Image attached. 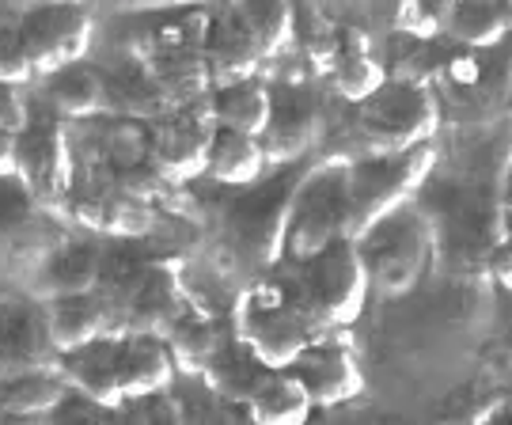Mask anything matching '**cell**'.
<instances>
[{"label":"cell","mask_w":512,"mask_h":425,"mask_svg":"<svg viewBox=\"0 0 512 425\" xmlns=\"http://www.w3.org/2000/svg\"><path fill=\"white\" fill-rule=\"evenodd\" d=\"M99 274H103V251L92 240H61L31 270L27 278V293L38 304L50 300H65V296H88L99 289Z\"/></svg>","instance_id":"e0dca14e"},{"label":"cell","mask_w":512,"mask_h":425,"mask_svg":"<svg viewBox=\"0 0 512 425\" xmlns=\"http://www.w3.org/2000/svg\"><path fill=\"white\" fill-rule=\"evenodd\" d=\"M190 293H186L183 266L175 262H152L148 266L141 289L129 296V304L118 312V334H133V338H160L186 315Z\"/></svg>","instance_id":"5bb4252c"},{"label":"cell","mask_w":512,"mask_h":425,"mask_svg":"<svg viewBox=\"0 0 512 425\" xmlns=\"http://www.w3.org/2000/svg\"><path fill=\"white\" fill-rule=\"evenodd\" d=\"M4 175H16V137L0 133V179Z\"/></svg>","instance_id":"b9f144b4"},{"label":"cell","mask_w":512,"mask_h":425,"mask_svg":"<svg viewBox=\"0 0 512 425\" xmlns=\"http://www.w3.org/2000/svg\"><path fill=\"white\" fill-rule=\"evenodd\" d=\"M232 342V323H224L220 315L202 312V308H186V315L167 331L164 346L175 361V369L186 376H202L209 361Z\"/></svg>","instance_id":"cb8c5ba5"},{"label":"cell","mask_w":512,"mask_h":425,"mask_svg":"<svg viewBox=\"0 0 512 425\" xmlns=\"http://www.w3.org/2000/svg\"><path fill=\"white\" fill-rule=\"evenodd\" d=\"M205 65L213 76V88L239 84V80H255V73L266 65L258 38L251 35L247 19L239 12V4L220 8L209 19V38H205Z\"/></svg>","instance_id":"d6986e66"},{"label":"cell","mask_w":512,"mask_h":425,"mask_svg":"<svg viewBox=\"0 0 512 425\" xmlns=\"http://www.w3.org/2000/svg\"><path fill=\"white\" fill-rule=\"evenodd\" d=\"M509 224H512V179H509Z\"/></svg>","instance_id":"f6af8a7d"},{"label":"cell","mask_w":512,"mask_h":425,"mask_svg":"<svg viewBox=\"0 0 512 425\" xmlns=\"http://www.w3.org/2000/svg\"><path fill=\"white\" fill-rule=\"evenodd\" d=\"M103 80H107V111L114 118L156 126L171 111L164 88L156 84L145 57H122L118 65L103 69Z\"/></svg>","instance_id":"ffe728a7"},{"label":"cell","mask_w":512,"mask_h":425,"mask_svg":"<svg viewBox=\"0 0 512 425\" xmlns=\"http://www.w3.org/2000/svg\"><path fill=\"white\" fill-rule=\"evenodd\" d=\"M209 111H213L220 130H236L262 141V133L270 126V114H274V92L258 76L239 80V84H224L209 95Z\"/></svg>","instance_id":"484cf974"},{"label":"cell","mask_w":512,"mask_h":425,"mask_svg":"<svg viewBox=\"0 0 512 425\" xmlns=\"http://www.w3.org/2000/svg\"><path fill=\"white\" fill-rule=\"evenodd\" d=\"M31 107H27V99L19 95V88H8V84H0V133H8V137H19V133L31 126Z\"/></svg>","instance_id":"f35d334b"},{"label":"cell","mask_w":512,"mask_h":425,"mask_svg":"<svg viewBox=\"0 0 512 425\" xmlns=\"http://www.w3.org/2000/svg\"><path fill=\"white\" fill-rule=\"evenodd\" d=\"M323 130H327V114H323L319 95L304 84H281L274 92L270 126L262 133L266 160L274 167L300 164L311 148L323 141Z\"/></svg>","instance_id":"4fadbf2b"},{"label":"cell","mask_w":512,"mask_h":425,"mask_svg":"<svg viewBox=\"0 0 512 425\" xmlns=\"http://www.w3.org/2000/svg\"><path fill=\"white\" fill-rule=\"evenodd\" d=\"M433 167H437V145L349 160V240H361L391 213L414 202Z\"/></svg>","instance_id":"3957f363"},{"label":"cell","mask_w":512,"mask_h":425,"mask_svg":"<svg viewBox=\"0 0 512 425\" xmlns=\"http://www.w3.org/2000/svg\"><path fill=\"white\" fill-rule=\"evenodd\" d=\"M16 179L46 213H54L73 198L76 160L65 122L54 111L35 114L31 126L16 137Z\"/></svg>","instance_id":"9c48e42d"},{"label":"cell","mask_w":512,"mask_h":425,"mask_svg":"<svg viewBox=\"0 0 512 425\" xmlns=\"http://www.w3.org/2000/svg\"><path fill=\"white\" fill-rule=\"evenodd\" d=\"M61 353L50 342L46 308L38 300H4L0 304V384L23 372L57 369Z\"/></svg>","instance_id":"9a60e30c"},{"label":"cell","mask_w":512,"mask_h":425,"mask_svg":"<svg viewBox=\"0 0 512 425\" xmlns=\"http://www.w3.org/2000/svg\"><path fill=\"white\" fill-rule=\"evenodd\" d=\"M232 334L255 353L266 369L289 372L296 357L323 342L319 323L311 319L304 300L296 296L293 281L266 278L247 285L232 304Z\"/></svg>","instance_id":"6da1fadb"},{"label":"cell","mask_w":512,"mask_h":425,"mask_svg":"<svg viewBox=\"0 0 512 425\" xmlns=\"http://www.w3.org/2000/svg\"><path fill=\"white\" fill-rule=\"evenodd\" d=\"M289 372L304 384L315 407H342L365 391V372L357 365V357L342 342H327V338L300 353Z\"/></svg>","instance_id":"ac0fdd59"},{"label":"cell","mask_w":512,"mask_h":425,"mask_svg":"<svg viewBox=\"0 0 512 425\" xmlns=\"http://www.w3.org/2000/svg\"><path fill=\"white\" fill-rule=\"evenodd\" d=\"M338 240H349V160L327 156L300 175L285 255L308 262Z\"/></svg>","instance_id":"8992f818"},{"label":"cell","mask_w":512,"mask_h":425,"mask_svg":"<svg viewBox=\"0 0 512 425\" xmlns=\"http://www.w3.org/2000/svg\"><path fill=\"white\" fill-rule=\"evenodd\" d=\"M251 35L262 46L266 61H281L296 50V8L285 0H258V4H239Z\"/></svg>","instance_id":"836d02e7"},{"label":"cell","mask_w":512,"mask_h":425,"mask_svg":"<svg viewBox=\"0 0 512 425\" xmlns=\"http://www.w3.org/2000/svg\"><path fill=\"white\" fill-rule=\"evenodd\" d=\"M69 209L84 228L110 240H145L156 228V209L114 183V171L107 164L103 171H95V164L88 167V175L73 186Z\"/></svg>","instance_id":"8fae6325"},{"label":"cell","mask_w":512,"mask_h":425,"mask_svg":"<svg viewBox=\"0 0 512 425\" xmlns=\"http://www.w3.org/2000/svg\"><path fill=\"white\" fill-rule=\"evenodd\" d=\"M0 425H50V418H19V414L0 410Z\"/></svg>","instance_id":"ee69618b"},{"label":"cell","mask_w":512,"mask_h":425,"mask_svg":"<svg viewBox=\"0 0 512 425\" xmlns=\"http://www.w3.org/2000/svg\"><path fill=\"white\" fill-rule=\"evenodd\" d=\"M444 425H463V422H444Z\"/></svg>","instance_id":"7dc6e473"},{"label":"cell","mask_w":512,"mask_h":425,"mask_svg":"<svg viewBox=\"0 0 512 425\" xmlns=\"http://www.w3.org/2000/svg\"><path fill=\"white\" fill-rule=\"evenodd\" d=\"M395 31L406 38H437L444 31V19H440V8H429V4H403L399 12H395Z\"/></svg>","instance_id":"74e56055"},{"label":"cell","mask_w":512,"mask_h":425,"mask_svg":"<svg viewBox=\"0 0 512 425\" xmlns=\"http://www.w3.org/2000/svg\"><path fill=\"white\" fill-rule=\"evenodd\" d=\"M46 308V327H50V342L61 357L92 346L99 338H110L118 334L114 327V312L103 304L99 293L88 296H65V300H50L42 304Z\"/></svg>","instance_id":"44dd1931"},{"label":"cell","mask_w":512,"mask_h":425,"mask_svg":"<svg viewBox=\"0 0 512 425\" xmlns=\"http://www.w3.org/2000/svg\"><path fill=\"white\" fill-rule=\"evenodd\" d=\"M217 118L209 111V99L205 103H190V107H175L167 111L152 130V160L164 171V179L171 186L190 183L205 175L209 167V152L217 141Z\"/></svg>","instance_id":"7c38bea8"},{"label":"cell","mask_w":512,"mask_h":425,"mask_svg":"<svg viewBox=\"0 0 512 425\" xmlns=\"http://www.w3.org/2000/svg\"><path fill=\"white\" fill-rule=\"evenodd\" d=\"M266 372H274V369H266L255 353L247 350L236 334H232V342L209 361V369L202 372V380H205V388L213 391V395H220V399H228V403H251L255 388L266 380Z\"/></svg>","instance_id":"f1b7e54d"},{"label":"cell","mask_w":512,"mask_h":425,"mask_svg":"<svg viewBox=\"0 0 512 425\" xmlns=\"http://www.w3.org/2000/svg\"><path fill=\"white\" fill-rule=\"evenodd\" d=\"M27 54L35 65V76H54L61 69L84 65V57L92 50L95 19L88 8L80 4H42V8H27L16 19Z\"/></svg>","instance_id":"30bf717a"},{"label":"cell","mask_w":512,"mask_h":425,"mask_svg":"<svg viewBox=\"0 0 512 425\" xmlns=\"http://www.w3.org/2000/svg\"><path fill=\"white\" fill-rule=\"evenodd\" d=\"M50 425H122V418H118V410L69 391V399L50 414Z\"/></svg>","instance_id":"8d00e7d4"},{"label":"cell","mask_w":512,"mask_h":425,"mask_svg":"<svg viewBox=\"0 0 512 425\" xmlns=\"http://www.w3.org/2000/svg\"><path fill=\"white\" fill-rule=\"evenodd\" d=\"M27 80H35V65L27 54L23 31H19V23H0V84L19 88Z\"/></svg>","instance_id":"e575fe53"},{"label":"cell","mask_w":512,"mask_h":425,"mask_svg":"<svg viewBox=\"0 0 512 425\" xmlns=\"http://www.w3.org/2000/svg\"><path fill=\"white\" fill-rule=\"evenodd\" d=\"M247 407L255 425H308L315 403L293 372H266Z\"/></svg>","instance_id":"f546056e"},{"label":"cell","mask_w":512,"mask_h":425,"mask_svg":"<svg viewBox=\"0 0 512 425\" xmlns=\"http://www.w3.org/2000/svg\"><path fill=\"white\" fill-rule=\"evenodd\" d=\"M266 164L270 160H266V148H262L258 137H247V133H236V130H217L205 175L220 186L247 190L258 179H266Z\"/></svg>","instance_id":"83f0119b"},{"label":"cell","mask_w":512,"mask_h":425,"mask_svg":"<svg viewBox=\"0 0 512 425\" xmlns=\"http://www.w3.org/2000/svg\"><path fill=\"white\" fill-rule=\"evenodd\" d=\"M61 240H50L46 209L31 198V190L16 175L0 179V259L31 266L46 259Z\"/></svg>","instance_id":"2e32d148"},{"label":"cell","mask_w":512,"mask_h":425,"mask_svg":"<svg viewBox=\"0 0 512 425\" xmlns=\"http://www.w3.org/2000/svg\"><path fill=\"white\" fill-rule=\"evenodd\" d=\"M300 175L304 171H296V167H281L277 175L258 179L255 186H247L239 198L228 202L224 217H220V232L247 266L266 270L285 255Z\"/></svg>","instance_id":"7a4b0ae2"},{"label":"cell","mask_w":512,"mask_h":425,"mask_svg":"<svg viewBox=\"0 0 512 425\" xmlns=\"http://www.w3.org/2000/svg\"><path fill=\"white\" fill-rule=\"evenodd\" d=\"M126 425H183V410H179L175 388L126 403Z\"/></svg>","instance_id":"d590c367"},{"label":"cell","mask_w":512,"mask_h":425,"mask_svg":"<svg viewBox=\"0 0 512 425\" xmlns=\"http://www.w3.org/2000/svg\"><path fill=\"white\" fill-rule=\"evenodd\" d=\"M296 57L311 76H330L342 57V27L315 4L296 8Z\"/></svg>","instance_id":"1f68e13d"},{"label":"cell","mask_w":512,"mask_h":425,"mask_svg":"<svg viewBox=\"0 0 512 425\" xmlns=\"http://www.w3.org/2000/svg\"><path fill=\"white\" fill-rule=\"evenodd\" d=\"M175 388V361L160 338H133L122 334L118 342V391L122 407L156 391Z\"/></svg>","instance_id":"7402d4cb"},{"label":"cell","mask_w":512,"mask_h":425,"mask_svg":"<svg viewBox=\"0 0 512 425\" xmlns=\"http://www.w3.org/2000/svg\"><path fill=\"white\" fill-rule=\"evenodd\" d=\"M494 278L512 289V243H497L494 247Z\"/></svg>","instance_id":"60d3db41"},{"label":"cell","mask_w":512,"mask_h":425,"mask_svg":"<svg viewBox=\"0 0 512 425\" xmlns=\"http://www.w3.org/2000/svg\"><path fill=\"white\" fill-rule=\"evenodd\" d=\"M433 243H437V224L421 205L410 202L376 224L372 232H365L357 247L368 266V281L384 296H403L425 274Z\"/></svg>","instance_id":"52a82bcc"},{"label":"cell","mask_w":512,"mask_h":425,"mask_svg":"<svg viewBox=\"0 0 512 425\" xmlns=\"http://www.w3.org/2000/svg\"><path fill=\"white\" fill-rule=\"evenodd\" d=\"M46 99H50L57 118L88 122V118L110 114L103 69H92V65H73V69H61V73L46 76Z\"/></svg>","instance_id":"4316f807"},{"label":"cell","mask_w":512,"mask_h":425,"mask_svg":"<svg viewBox=\"0 0 512 425\" xmlns=\"http://www.w3.org/2000/svg\"><path fill=\"white\" fill-rule=\"evenodd\" d=\"M368 266L361 259L357 240H338L315 259L300 262L293 278L296 296L304 300L319 331H342L357 323L368 300Z\"/></svg>","instance_id":"5b68a950"},{"label":"cell","mask_w":512,"mask_h":425,"mask_svg":"<svg viewBox=\"0 0 512 425\" xmlns=\"http://www.w3.org/2000/svg\"><path fill=\"white\" fill-rule=\"evenodd\" d=\"M467 425H512V391H501L490 399V407L478 414L475 422Z\"/></svg>","instance_id":"ab89813d"},{"label":"cell","mask_w":512,"mask_h":425,"mask_svg":"<svg viewBox=\"0 0 512 425\" xmlns=\"http://www.w3.org/2000/svg\"><path fill=\"white\" fill-rule=\"evenodd\" d=\"M118 342H122V334L99 338L92 346L61 357V365H57L76 395H88V399H95V403H103L110 410H122V391H118Z\"/></svg>","instance_id":"603a6c76"},{"label":"cell","mask_w":512,"mask_h":425,"mask_svg":"<svg viewBox=\"0 0 512 425\" xmlns=\"http://www.w3.org/2000/svg\"><path fill=\"white\" fill-rule=\"evenodd\" d=\"M440 103L425 80H387L368 103L353 111V130L368 156H395L418 145H433Z\"/></svg>","instance_id":"277c9868"},{"label":"cell","mask_w":512,"mask_h":425,"mask_svg":"<svg viewBox=\"0 0 512 425\" xmlns=\"http://www.w3.org/2000/svg\"><path fill=\"white\" fill-rule=\"evenodd\" d=\"M387 84V73L380 57L372 54V42L361 27H342V57L330 73V88L342 95L346 103L361 107Z\"/></svg>","instance_id":"d4e9b609"},{"label":"cell","mask_w":512,"mask_h":425,"mask_svg":"<svg viewBox=\"0 0 512 425\" xmlns=\"http://www.w3.org/2000/svg\"><path fill=\"white\" fill-rule=\"evenodd\" d=\"M69 380L61 369L23 372L0 384V410L19 414V418H50L65 399H69Z\"/></svg>","instance_id":"4dcf8cb0"},{"label":"cell","mask_w":512,"mask_h":425,"mask_svg":"<svg viewBox=\"0 0 512 425\" xmlns=\"http://www.w3.org/2000/svg\"><path fill=\"white\" fill-rule=\"evenodd\" d=\"M509 365H512V338H509Z\"/></svg>","instance_id":"bcb514c9"},{"label":"cell","mask_w":512,"mask_h":425,"mask_svg":"<svg viewBox=\"0 0 512 425\" xmlns=\"http://www.w3.org/2000/svg\"><path fill=\"white\" fill-rule=\"evenodd\" d=\"M213 12H186V16L160 23L145 46V61L156 84L164 88L171 111L205 103L213 95V76L205 65V38H209Z\"/></svg>","instance_id":"ba28073f"},{"label":"cell","mask_w":512,"mask_h":425,"mask_svg":"<svg viewBox=\"0 0 512 425\" xmlns=\"http://www.w3.org/2000/svg\"><path fill=\"white\" fill-rule=\"evenodd\" d=\"M448 69H452V76H456L459 84H475V80H478V61H475V57H452V65H448Z\"/></svg>","instance_id":"7bdbcfd3"},{"label":"cell","mask_w":512,"mask_h":425,"mask_svg":"<svg viewBox=\"0 0 512 425\" xmlns=\"http://www.w3.org/2000/svg\"><path fill=\"white\" fill-rule=\"evenodd\" d=\"M440 19H444L448 35L475 46V50L497 46L512 31L505 4H494V0H456V4L440 8Z\"/></svg>","instance_id":"d6a6232c"}]
</instances>
